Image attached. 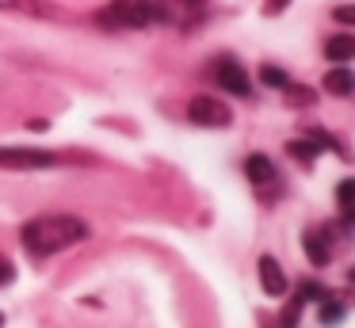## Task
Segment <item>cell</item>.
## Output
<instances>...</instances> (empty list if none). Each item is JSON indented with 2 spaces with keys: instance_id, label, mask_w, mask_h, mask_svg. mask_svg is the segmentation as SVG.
<instances>
[{
  "instance_id": "obj_1",
  "label": "cell",
  "mask_w": 355,
  "mask_h": 328,
  "mask_svg": "<svg viewBox=\"0 0 355 328\" xmlns=\"http://www.w3.org/2000/svg\"><path fill=\"white\" fill-rule=\"evenodd\" d=\"M88 225L80 218H69V214H50V218H35L24 225L19 241L31 256H54V252L69 248V244L85 241Z\"/></svg>"
},
{
  "instance_id": "obj_2",
  "label": "cell",
  "mask_w": 355,
  "mask_h": 328,
  "mask_svg": "<svg viewBox=\"0 0 355 328\" xmlns=\"http://www.w3.org/2000/svg\"><path fill=\"white\" fill-rule=\"evenodd\" d=\"M103 19L111 27H149L157 19V4H149V0H111Z\"/></svg>"
},
{
  "instance_id": "obj_3",
  "label": "cell",
  "mask_w": 355,
  "mask_h": 328,
  "mask_svg": "<svg viewBox=\"0 0 355 328\" xmlns=\"http://www.w3.org/2000/svg\"><path fill=\"white\" fill-rule=\"evenodd\" d=\"M54 164H58V153L50 149H31V145L0 149V168H8V172H35V168H54Z\"/></svg>"
},
{
  "instance_id": "obj_4",
  "label": "cell",
  "mask_w": 355,
  "mask_h": 328,
  "mask_svg": "<svg viewBox=\"0 0 355 328\" xmlns=\"http://www.w3.org/2000/svg\"><path fill=\"white\" fill-rule=\"evenodd\" d=\"M187 119H191L195 126H230L233 114H230V107H225L222 99H214V96H195L191 103H187Z\"/></svg>"
},
{
  "instance_id": "obj_5",
  "label": "cell",
  "mask_w": 355,
  "mask_h": 328,
  "mask_svg": "<svg viewBox=\"0 0 355 328\" xmlns=\"http://www.w3.org/2000/svg\"><path fill=\"white\" fill-rule=\"evenodd\" d=\"M214 76L230 96H248V92H252V80H248L245 65H241L237 58H218L214 61Z\"/></svg>"
},
{
  "instance_id": "obj_6",
  "label": "cell",
  "mask_w": 355,
  "mask_h": 328,
  "mask_svg": "<svg viewBox=\"0 0 355 328\" xmlns=\"http://www.w3.org/2000/svg\"><path fill=\"white\" fill-rule=\"evenodd\" d=\"M260 286L268 297H283L286 294V271L279 267L275 256H260Z\"/></svg>"
},
{
  "instance_id": "obj_7",
  "label": "cell",
  "mask_w": 355,
  "mask_h": 328,
  "mask_svg": "<svg viewBox=\"0 0 355 328\" xmlns=\"http://www.w3.org/2000/svg\"><path fill=\"white\" fill-rule=\"evenodd\" d=\"M324 92L329 96H352L355 92V73L344 65H336L332 73H324Z\"/></svg>"
},
{
  "instance_id": "obj_8",
  "label": "cell",
  "mask_w": 355,
  "mask_h": 328,
  "mask_svg": "<svg viewBox=\"0 0 355 328\" xmlns=\"http://www.w3.org/2000/svg\"><path fill=\"white\" fill-rule=\"evenodd\" d=\"M0 12H16V15H35V19H50L54 15V8L42 4V0H0Z\"/></svg>"
},
{
  "instance_id": "obj_9",
  "label": "cell",
  "mask_w": 355,
  "mask_h": 328,
  "mask_svg": "<svg viewBox=\"0 0 355 328\" xmlns=\"http://www.w3.org/2000/svg\"><path fill=\"white\" fill-rule=\"evenodd\" d=\"M302 248H306V259L309 264H317V267H324L329 264V244H324V236L321 233H313V229H309V233H302Z\"/></svg>"
},
{
  "instance_id": "obj_10",
  "label": "cell",
  "mask_w": 355,
  "mask_h": 328,
  "mask_svg": "<svg viewBox=\"0 0 355 328\" xmlns=\"http://www.w3.org/2000/svg\"><path fill=\"white\" fill-rule=\"evenodd\" d=\"M245 175L252 183H271V180H275V164H271L263 153H252V157L245 160Z\"/></svg>"
},
{
  "instance_id": "obj_11",
  "label": "cell",
  "mask_w": 355,
  "mask_h": 328,
  "mask_svg": "<svg viewBox=\"0 0 355 328\" xmlns=\"http://www.w3.org/2000/svg\"><path fill=\"white\" fill-rule=\"evenodd\" d=\"M324 58L329 61H352L355 58V38L352 35H336V38H329V42H324Z\"/></svg>"
},
{
  "instance_id": "obj_12",
  "label": "cell",
  "mask_w": 355,
  "mask_h": 328,
  "mask_svg": "<svg viewBox=\"0 0 355 328\" xmlns=\"http://www.w3.org/2000/svg\"><path fill=\"white\" fill-rule=\"evenodd\" d=\"M336 202H340V214H344L347 221H355V180L336 183Z\"/></svg>"
},
{
  "instance_id": "obj_13",
  "label": "cell",
  "mask_w": 355,
  "mask_h": 328,
  "mask_svg": "<svg viewBox=\"0 0 355 328\" xmlns=\"http://www.w3.org/2000/svg\"><path fill=\"white\" fill-rule=\"evenodd\" d=\"M344 317V302H332V297H321V325H340Z\"/></svg>"
},
{
  "instance_id": "obj_14",
  "label": "cell",
  "mask_w": 355,
  "mask_h": 328,
  "mask_svg": "<svg viewBox=\"0 0 355 328\" xmlns=\"http://www.w3.org/2000/svg\"><path fill=\"white\" fill-rule=\"evenodd\" d=\"M260 80L268 84V88H286V84H291V76H286L279 65H263L260 69Z\"/></svg>"
},
{
  "instance_id": "obj_15",
  "label": "cell",
  "mask_w": 355,
  "mask_h": 328,
  "mask_svg": "<svg viewBox=\"0 0 355 328\" xmlns=\"http://www.w3.org/2000/svg\"><path fill=\"white\" fill-rule=\"evenodd\" d=\"M286 149H291V157L306 160V164H313V160H317V145L309 141V137H306V141H291V145H286Z\"/></svg>"
},
{
  "instance_id": "obj_16",
  "label": "cell",
  "mask_w": 355,
  "mask_h": 328,
  "mask_svg": "<svg viewBox=\"0 0 355 328\" xmlns=\"http://www.w3.org/2000/svg\"><path fill=\"white\" fill-rule=\"evenodd\" d=\"M302 305H306V302H302V297L294 294V297H291V305L283 309V317H279V320H283V328H294V325H298V313H302Z\"/></svg>"
},
{
  "instance_id": "obj_17",
  "label": "cell",
  "mask_w": 355,
  "mask_h": 328,
  "mask_svg": "<svg viewBox=\"0 0 355 328\" xmlns=\"http://www.w3.org/2000/svg\"><path fill=\"white\" fill-rule=\"evenodd\" d=\"M298 297H302V302H321V297H329V290H324L321 282H302Z\"/></svg>"
},
{
  "instance_id": "obj_18",
  "label": "cell",
  "mask_w": 355,
  "mask_h": 328,
  "mask_svg": "<svg viewBox=\"0 0 355 328\" xmlns=\"http://www.w3.org/2000/svg\"><path fill=\"white\" fill-rule=\"evenodd\" d=\"M286 99H291V103L294 107H306V103H313V92H309V88H294V84H286Z\"/></svg>"
},
{
  "instance_id": "obj_19",
  "label": "cell",
  "mask_w": 355,
  "mask_h": 328,
  "mask_svg": "<svg viewBox=\"0 0 355 328\" xmlns=\"http://www.w3.org/2000/svg\"><path fill=\"white\" fill-rule=\"evenodd\" d=\"M332 19H336V23H347V27H355V4H340L336 12H332Z\"/></svg>"
},
{
  "instance_id": "obj_20",
  "label": "cell",
  "mask_w": 355,
  "mask_h": 328,
  "mask_svg": "<svg viewBox=\"0 0 355 328\" xmlns=\"http://www.w3.org/2000/svg\"><path fill=\"white\" fill-rule=\"evenodd\" d=\"M283 8H291V0H268V4H263V15H279Z\"/></svg>"
},
{
  "instance_id": "obj_21",
  "label": "cell",
  "mask_w": 355,
  "mask_h": 328,
  "mask_svg": "<svg viewBox=\"0 0 355 328\" xmlns=\"http://www.w3.org/2000/svg\"><path fill=\"white\" fill-rule=\"evenodd\" d=\"M12 275H16V271H12V264L0 256V286H4V282H12Z\"/></svg>"
},
{
  "instance_id": "obj_22",
  "label": "cell",
  "mask_w": 355,
  "mask_h": 328,
  "mask_svg": "<svg viewBox=\"0 0 355 328\" xmlns=\"http://www.w3.org/2000/svg\"><path fill=\"white\" fill-rule=\"evenodd\" d=\"M184 4H202V0H184Z\"/></svg>"
},
{
  "instance_id": "obj_23",
  "label": "cell",
  "mask_w": 355,
  "mask_h": 328,
  "mask_svg": "<svg viewBox=\"0 0 355 328\" xmlns=\"http://www.w3.org/2000/svg\"><path fill=\"white\" fill-rule=\"evenodd\" d=\"M0 325H4V313H0Z\"/></svg>"
},
{
  "instance_id": "obj_24",
  "label": "cell",
  "mask_w": 355,
  "mask_h": 328,
  "mask_svg": "<svg viewBox=\"0 0 355 328\" xmlns=\"http://www.w3.org/2000/svg\"><path fill=\"white\" fill-rule=\"evenodd\" d=\"M352 282H355V271H352Z\"/></svg>"
}]
</instances>
